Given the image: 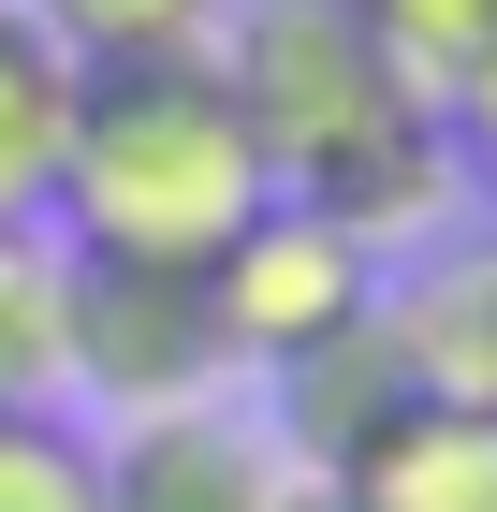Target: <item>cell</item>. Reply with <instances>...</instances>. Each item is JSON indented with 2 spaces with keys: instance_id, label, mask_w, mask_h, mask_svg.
<instances>
[{
  "instance_id": "obj_1",
  "label": "cell",
  "mask_w": 497,
  "mask_h": 512,
  "mask_svg": "<svg viewBox=\"0 0 497 512\" xmlns=\"http://www.w3.org/2000/svg\"><path fill=\"white\" fill-rule=\"evenodd\" d=\"M205 59H220L234 118H249V147H264V176L293 205H322L381 264L424 249V235H454V205H468L454 118H439V88L351 0H234Z\"/></svg>"
},
{
  "instance_id": "obj_2",
  "label": "cell",
  "mask_w": 497,
  "mask_h": 512,
  "mask_svg": "<svg viewBox=\"0 0 497 512\" xmlns=\"http://www.w3.org/2000/svg\"><path fill=\"white\" fill-rule=\"evenodd\" d=\"M278 205L264 147L234 118L220 59H103L74 74V132H59V205L44 235L103 249V264H220Z\"/></svg>"
},
{
  "instance_id": "obj_3",
  "label": "cell",
  "mask_w": 497,
  "mask_h": 512,
  "mask_svg": "<svg viewBox=\"0 0 497 512\" xmlns=\"http://www.w3.org/2000/svg\"><path fill=\"white\" fill-rule=\"evenodd\" d=\"M59 395L117 410V425L234 395V337H220L205 264H103V249H74V278H59Z\"/></svg>"
},
{
  "instance_id": "obj_4",
  "label": "cell",
  "mask_w": 497,
  "mask_h": 512,
  "mask_svg": "<svg viewBox=\"0 0 497 512\" xmlns=\"http://www.w3.org/2000/svg\"><path fill=\"white\" fill-rule=\"evenodd\" d=\"M205 293H220L234 381H264V366L322 352V337H351V322L381 308V249H366V235H337L322 205H293V191H278L264 220H249V235L205 264Z\"/></svg>"
},
{
  "instance_id": "obj_5",
  "label": "cell",
  "mask_w": 497,
  "mask_h": 512,
  "mask_svg": "<svg viewBox=\"0 0 497 512\" xmlns=\"http://www.w3.org/2000/svg\"><path fill=\"white\" fill-rule=\"evenodd\" d=\"M278 498H293V454L234 395L103 425V512H278Z\"/></svg>"
},
{
  "instance_id": "obj_6",
  "label": "cell",
  "mask_w": 497,
  "mask_h": 512,
  "mask_svg": "<svg viewBox=\"0 0 497 512\" xmlns=\"http://www.w3.org/2000/svg\"><path fill=\"white\" fill-rule=\"evenodd\" d=\"M381 337L410 395L439 410H497V235H424L381 264Z\"/></svg>"
},
{
  "instance_id": "obj_7",
  "label": "cell",
  "mask_w": 497,
  "mask_h": 512,
  "mask_svg": "<svg viewBox=\"0 0 497 512\" xmlns=\"http://www.w3.org/2000/svg\"><path fill=\"white\" fill-rule=\"evenodd\" d=\"M264 395H278V454H293L307 483L322 469H351V454H366V439L395 425V410H410V366H395V337H381V308L351 322V337H322V352H293V366H264Z\"/></svg>"
},
{
  "instance_id": "obj_8",
  "label": "cell",
  "mask_w": 497,
  "mask_h": 512,
  "mask_svg": "<svg viewBox=\"0 0 497 512\" xmlns=\"http://www.w3.org/2000/svg\"><path fill=\"white\" fill-rule=\"evenodd\" d=\"M337 483V512H497V410H439V395H410Z\"/></svg>"
},
{
  "instance_id": "obj_9",
  "label": "cell",
  "mask_w": 497,
  "mask_h": 512,
  "mask_svg": "<svg viewBox=\"0 0 497 512\" xmlns=\"http://www.w3.org/2000/svg\"><path fill=\"white\" fill-rule=\"evenodd\" d=\"M59 132H74V59L30 30V0H0V220L59 205Z\"/></svg>"
},
{
  "instance_id": "obj_10",
  "label": "cell",
  "mask_w": 497,
  "mask_h": 512,
  "mask_svg": "<svg viewBox=\"0 0 497 512\" xmlns=\"http://www.w3.org/2000/svg\"><path fill=\"white\" fill-rule=\"evenodd\" d=\"M59 278H74V249L44 220H0V410H74L59 395Z\"/></svg>"
},
{
  "instance_id": "obj_11",
  "label": "cell",
  "mask_w": 497,
  "mask_h": 512,
  "mask_svg": "<svg viewBox=\"0 0 497 512\" xmlns=\"http://www.w3.org/2000/svg\"><path fill=\"white\" fill-rule=\"evenodd\" d=\"M234 0H30V30L74 59V74H103V59H205L220 44Z\"/></svg>"
},
{
  "instance_id": "obj_12",
  "label": "cell",
  "mask_w": 497,
  "mask_h": 512,
  "mask_svg": "<svg viewBox=\"0 0 497 512\" xmlns=\"http://www.w3.org/2000/svg\"><path fill=\"white\" fill-rule=\"evenodd\" d=\"M0 512H103V439L74 410H0Z\"/></svg>"
},
{
  "instance_id": "obj_13",
  "label": "cell",
  "mask_w": 497,
  "mask_h": 512,
  "mask_svg": "<svg viewBox=\"0 0 497 512\" xmlns=\"http://www.w3.org/2000/svg\"><path fill=\"white\" fill-rule=\"evenodd\" d=\"M351 15H366V30H381L395 59L424 74V88H454L468 59L497 44V0H351Z\"/></svg>"
},
{
  "instance_id": "obj_14",
  "label": "cell",
  "mask_w": 497,
  "mask_h": 512,
  "mask_svg": "<svg viewBox=\"0 0 497 512\" xmlns=\"http://www.w3.org/2000/svg\"><path fill=\"white\" fill-rule=\"evenodd\" d=\"M439 118H454V161H468V191H497V44L468 59L454 88H439Z\"/></svg>"
},
{
  "instance_id": "obj_15",
  "label": "cell",
  "mask_w": 497,
  "mask_h": 512,
  "mask_svg": "<svg viewBox=\"0 0 497 512\" xmlns=\"http://www.w3.org/2000/svg\"><path fill=\"white\" fill-rule=\"evenodd\" d=\"M278 512H337V483H307V469H293V498H278Z\"/></svg>"
}]
</instances>
